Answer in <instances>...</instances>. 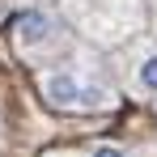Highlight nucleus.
Returning a JSON list of instances; mask_svg holds the SVG:
<instances>
[{
    "label": "nucleus",
    "mask_w": 157,
    "mask_h": 157,
    "mask_svg": "<svg viewBox=\"0 0 157 157\" xmlns=\"http://www.w3.org/2000/svg\"><path fill=\"white\" fill-rule=\"evenodd\" d=\"M38 94L43 102L55 110H72V115H89V110H110L115 94L106 89L98 77H89L85 68H51L38 77Z\"/></svg>",
    "instance_id": "f257e3e1"
},
{
    "label": "nucleus",
    "mask_w": 157,
    "mask_h": 157,
    "mask_svg": "<svg viewBox=\"0 0 157 157\" xmlns=\"http://www.w3.org/2000/svg\"><path fill=\"white\" fill-rule=\"evenodd\" d=\"M9 38H13V47L21 55H38L59 38V17L47 13V9H21V13H13Z\"/></svg>",
    "instance_id": "f03ea898"
},
{
    "label": "nucleus",
    "mask_w": 157,
    "mask_h": 157,
    "mask_svg": "<svg viewBox=\"0 0 157 157\" xmlns=\"http://www.w3.org/2000/svg\"><path fill=\"white\" fill-rule=\"evenodd\" d=\"M132 89L144 98H157V47H149V43L132 59Z\"/></svg>",
    "instance_id": "7ed1b4c3"
},
{
    "label": "nucleus",
    "mask_w": 157,
    "mask_h": 157,
    "mask_svg": "<svg viewBox=\"0 0 157 157\" xmlns=\"http://www.w3.org/2000/svg\"><path fill=\"white\" fill-rule=\"evenodd\" d=\"M89 157H128V149H123V144H98Z\"/></svg>",
    "instance_id": "20e7f679"
}]
</instances>
